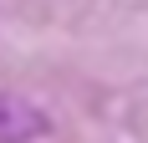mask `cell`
Here are the masks:
<instances>
[{"label": "cell", "mask_w": 148, "mask_h": 143, "mask_svg": "<svg viewBox=\"0 0 148 143\" xmlns=\"http://www.w3.org/2000/svg\"><path fill=\"white\" fill-rule=\"evenodd\" d=\"M51 133V118L26 97L0 92V143H41Z\"/></svg>", "instance_id": "cell-1"}]
</instances>
